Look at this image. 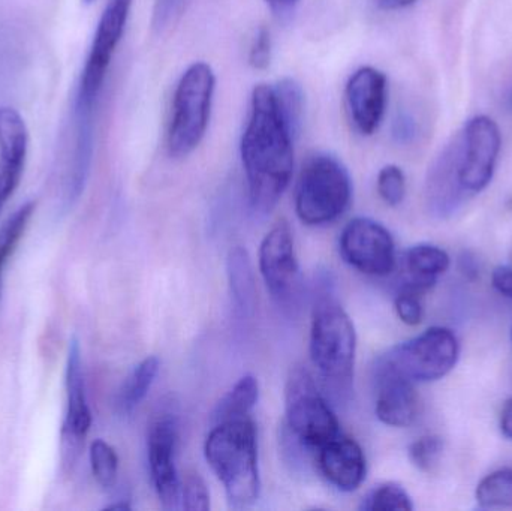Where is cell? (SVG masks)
<instances>
[{
  "mask_svg": "<svg viewBox=\"0 0 512 511\" xmlns=\"http://www.w3.org/2000/svg\"><path fill=\"white\" fill-rule=\"evenodd\" d=\"M294 140L280 116L271 84L255 86L240 156L248 180L249 203L258 215L270 213L291 182Z\"/></svg>",
  "mask_w": 512,
  "mask_h": 511,
  "instance_id": "cell-1",
  "label": "cell"
},
{
  "mask_svg": "<svg viewBox=\"0 0 512 511\" xmlns=\"http://www.w3.org/2000/svg\"><path fill=\"white\" fill-rule=\"evenodd\" d=\"M309 351L325 393L343 402L354 386L357 332L334 293L330 275L321 276L315 284Z\"/></svg>",
  "mask_w": 512,
  "mask_h": 511,
  "instance_id": "cell-2",
  "label": "cell"
},
{
  "mask_svg": "<svg viewBox=\"0 0 512 511\" xmlns=\"http://www.w3.org/2000/svg\"><path fill=\"white\" fill-rule=\"evenodd\" d=\"M204 455L234 509H246L258 501V440L251 417L215 423L207 435Z\"/></svg>",
  "mask_w": 512,
  "mask_h": 511,
  "instance_id": "cell-3",
  "label": "cell"
},
{
  "mask_svg": "<svg viewBox=\"0 0 512 511\" xmlns=\"http://www.w3.org/2000/svg\"><path fill=\"white\" fill-rule=\"evenodd\" d=\"M352 180L348 168L327 152L310 155L301 167L295 188V212L303 224H333L348 210Z\"/></svg>",
  "mask_w": 512,
  "mask_h": 511,
  "instance_id": "cell-4",
  "label": "cell"
},
{
  "mask_svg": "<svg viewBox=\"0 0 512 511\" xmlns=\"http://www.w3.org/2000/svg\"><path fill=\"white\" fill-rule=\"evenodd\" d=\"M215 90L216 75L209 63H192L183 72L174 90L167 131V150L171 158H186L206 137Z\"/></svg>",
  "mask_w": 512,
  "mask_h": 511,
  "instance_id": "cell-5",
  "label": "cell"
},
{
  "mask_svg": "<svg viewBox=\"0 0 512 511\" xmlns=\"http://www.w3.org/2000/svg\"><path fill=\"white\" fill-rule=\"evenodd\" d=\"M459 356L456 333L447 327H432L381 354L373 366V374L394 375L414 384L432 383L447 377Z\"/></svg>",
  "mask_w": 512,
  "mask_h": 511,
  "instance_id": "cell-6",
  "label": "cell"
},
{
  "mask_svg": "<svg viewBox=\"0 0 512 511\" xmlns=\"http://www.w3.org/2000/svg\"><path fill=\"white\" fill-rule=\"evenodd\" d=\"M285 416L283 428L310 452H316L342 432L333 408L306 366H294L289 372L285 386Z\"/></svg>",
  "mask_w": 512,
  "mask_h": 511,
  "instance_id": "cell-7",
  "label": "cell"
},
{
  "mask_svg": "<svg viewBox=\"0 0 512 511\" xmlns=\"http://www.w3.org/2000/svg\"><path fill=\"white\" fill-rule=\"evenodd\" d=\"M259 272L271 300L282 311L294 312L301 297V273L294 237L285 221L274 225L259 248Z\"/></svg>",
  "mask_w": 512,
  "mask_h": 511,
  "instance_id": "cell-8",
  "label": "cell"
},
{
  "mask_svg": "<svg viewBox=\"0 0 512 511\" xmlns=\"http://www.w3.org/2000/svg\"><path fill=\"white\" fill-rule=\"evenodd\" d=\"M131 8L132 0H108L107 6L99 18L92 47H90L83 74H81L77 99H75L77 104L95 107L102 84L107 77L111 59H113L117 45L125 33Z\"/></svg>",
  "mask_w": 512,
  "mask_h": 511,
  "instance_id": "cell-9",
  "label": "cell"
},
{
  "mask_svg": "<svg viewBox=\"0 0 512 511\" xmlns=\"http://www.w3.org/2000/svg\"><path fill=\"white\" fill-rule=\"evenodd\" d=\"M179 420L171 411H161L153 417L147 435V461L150 479L165 510L180 507L182 480L177 471Z\"/></svg>",
  "mask_w": 512,
  "mask_h": 511,
  "instance_id": "cell-10",
  "label": "cell"
},
{
  "mask_svg": "<svg viewBox=\"0 0 512 511\" xmlns=\"http://www.w3.org/2000/svg\"><path fill=\"white\" fill-rule=\"evenodd\" d=\"M340 255L346 264L369 276H388L396 269V245L390 231L370 218H355L343 228Z\"/></svg>",
  "mask_w": 512,
  "mask_h": 511,
  "instance_id": "cell-11",
  "label": "cell"
},
{
  "mask_svg": "<svg viewBox=\"0 0 512 511\" xmlns=\"http://www.w3.org/2000/svg\"><path fill=\"white\" fill-rule=\"evenodd\" d=\"M501 131L489 116H475L462 131V183L466 194H480L492 182L501 152Z\"/></svg>",
  "mask_w": 512,
  "mask_h": 511,
  "instance_id": "cell-12",
  "label": "cell"
},
{
  "mask_svg": "<svg viewBox=\"0 0 512 511\" xmlns=\"http://www.w3.org/2000/svg\"><path fill=\"white\" fill-rule=\"evenodd\" d=\"M466 195L462 183V132H459L430 164L424 200L433 218L448 219L460 209Z\"/></svg>",
  "mask_w": 512,
  "mask_h": 511,
  "instance_id": "cell-13",
  "label": "cell"
},
{
  "mask_svg": "<svg viewBox=\"0 0 512 511\" xmlns=\"http://www.w3.org/2000/svg\"><path fill=\"white\" fill-rule=\"evenodd\" d=\"M66 414L62 426V449L65 464H72L80 452L92 425L80 342L72 339L66 362Z\"/></svg>",
  "mask_w": 512,
  "mask_h": 511,
  "instance_id": "cell-14",
  "label": "cell"
},
{
  "mask_svg": "<svg viewBox=\"0 0 512 511\" xmlns=\"http://www.w3.org/2000/svg\"><path fill=\"white\" fill-rule=\"evenodd\" d=\"M346 108L355 131L370 137L378 131L388 99L387 75L373 66H363L349 77L345 87Z\"/></svg>",
  "mask_w": 512,
  "mask_h": 511,
  "instance_id": "cell-15",
  "label": "cell"
},
{
  "mask_svg": "<svg viewBox=\"0 0 512 511\" xmlns=\"http://www.w3.org/2000/svg\"><path fill=\"white\" fill-rule=\"evenodd\" d=\"M316 465L324 479L342 492L357 491L366 479L363 449L342 432L316 450Z\"/></svg>",
  "mask_w": 512,
  "mask_h": 511,
  "instance_id": "cell-16",
  "label": "cell"
},
{
  "mask_svg": "<svg viewBox=\"0 0 512 511\" xmlns=\"http://www.w3.org/2000/svg\"><path fill=\"white\" fill-rule=\"evenodd\" d=\"M27 146L29 132L23 117L12 108H0V209L20 183Z\"/></svg>",
  "mask_w": 512,
  "mask_h": 511,
  "instance_id": "cell-17",
  "label": "cell"
},
{
  "mask_svg": "<svg viewBox=\"0 0 512 511\" xmlns=\"http://www.w3.org/2000/svg\"><path fill=\"white\" fill-rule=\"evenodd\" d=\"M376 386L375 413L384 425L408 428L417 419L415 384L387 374H373Z\"/></svg>",
  "mask_w": 512,
  "mask_h": 511,
  "instance_id": "cell-18",
  "label": "cell"
},
{
  "mask_svg": "<svg viewBox=\"0 0 512 511\" xmlns=\"http://www.w3.org/2000/svg\"><path fill=\"white\" fill-rule=\"evenodd\" d=\"M450 255L439 246L420 243L403 255V276L399 291L423 294L435 287L438 278L450 269Z\"/></svg>",
  "mask_w": 512,
  "mask_h": 511,
  "instance_id": "cell-19",
  "label": "cell"
},
{
  "mask_svg": "<svg viewBox=\"0 0 512 511\" xmlns=\"http://www.w3.org/2000/svg\"><path fill=\"white\" fill-rule=\"evenodd\" d=\"M93 107L75 102V147L65 188V207L74 206L83 194L93 156Z\"/></svg>",
  "mask_w": 512,
  "mask_h": 511,
  "instance_id": "cell-20",
  "label": "cell"
},
{
  "mask_svg": "<svg viewBox=\"0 0 512 511\" xmlns=\"http://www.w3.org/2000/svg\"><path fill=\"white\" fill-rule=\"evenodd\" d=\"M227 275L234 314L239 317V320H251L256 308L254 267L248 251L242 246H236L228 254Z\"/></svg>",
  "mask_w": 512,
  "mask_h": 511,
  "instance_id": "cell-21",
  "label": "cell"
},
{
  "mask_svg": "<svg viewBox=\"0 0 512 511\" xmlns=\"http://www.w3.org/2000/svg\"><path fill=\"white\" fill-rule=\"evenodd\" d=\"M159 372V359L155 356L147 357L138 363L131 374L123 381L116 398L117 413L129 416L135 408L146 399L147 393L152 389Z\"/></svg>",
  "mask_w": 512,
  "mask_h": 511,
  "instance_id": "cell-22",
  "label": "cell"
},
{
  "mask_svg": "<svg viewBox=\"0 0 512 511\" xmlns=\"http://www.w3.org/2000/svg\"><path fill=\"white\" fill-rule=\"evenodd\" d=\"M259 398L258 380L254 375H245L237 381L236 386L219 402L212 414L213 425L225 420L249 417Z\"/></svg>",
  "mask_w": 512,
  "mask_h": 511,
  "instance_id": "cell-23",
  "label": "cell"
},
{
  "mask_svg": "<svg viewBox=\"0 0 512 511\" xmlns=\"http://www.w3.org/2000/svg\"><path fill=\"white\" fill-rule=\"evenodd\" d=\"M274 99L280 116L285 120L286 126L295 138L298 137L303 125L304 92L301 84L291 77L282 78L273 84Z\"/></svg>",
  "mask_w": 512,
  "mask_h": 511,
  "instance_id": "cell-24",
  "label": "cell"
},
{
  "mask_svg": "<svg viewBox=\"0 0 512 511\" xmlns=\"http://www.w3.org/2000/svg\"><path fill=\"white\" fill-rule=\"evenodd\" d=\"M475 498L484 509L512 507V467L499 468L484 477L477 486Z\"/></svg>",
  "mask_w": 512,
  "mask_h": 511,
  "instance_id": "cell-25",
  "label": "cell"
},
{
  "mask_svg": "<svg viewBox=\"0 0 512 511\" xmlns=\"http://www.w3.org/2000/svg\"><path fill=\"white\" fill-rule=\"evenodd\" d=\"M33 212H35V204H23L20 209L12 213V216H9L8 221L0 228V287H2L3 269L8 263V258L14 254L15 248L20 243Z\"/></svg>",
  "mask_w": 512,
  "mask_h": 511,
  "instance_id": "cell-26",
  "label": "cell"
},
{
  "mask_svg": "<svg viewBox=\"0 0 512 511\" xmlns=\"http://www.w3.org/2000/svg\"><path fill=\"white\" fill-rule=\"evenodd\" d=\"M360 510L366 511H411L414 510L411 497L405 488L397 483H384L367 494Z\"/></svg>",
  "mask_w": 512,
  "mask_h": 511,
  "instance_id": "cell-27",
  "label": "cell"
},
{
  "mask_svg": "<svg viewBox=\"0 0 512 511\" xmlns=\"http://www.w3.org/2000/svg\"><path fill=\"white\" fill-rule=\"evenodd\" d=\"M90 465L96 482L101 488L111 489L117 482L119 458L116 450L104 440L93 441L90 446Z\"/></svg>",
  "mask_w": 512,
  "mask_h": 511,
  "instance_id": "cell-28",
  "label": "cell"
},
{
  "mask_svg": "<svg viewBox=\"0 0 512 511\" xmlns=\"http://www.w3.org/2000/svg\"><path fill=\"white\" fill-rule=\"evenodd\" d=\"M444 453V441L441 437L429 435L420 438L409 446L408 456L411 464L421 473H433Z\"/></svg>",
  "mask_w": 512,
  "mask_h": 511,
  "instance_id": "cell-29",
  "label": "cell"
},
{
  "mask_svg": "<svg viewBox=\"0 0 512 511\" xmlns=\"http://www.w3.org/2000/svg\"><path fill=\"white\" fill-rule=\"evenodd\" d=\"M379 197L387 206L396 207L403 203L406 197V177L402 168L397 165H385L378 174Z\"/></svg>",
  "mask_w": 512,
  "mask_h": 511,
  "instance_id": "cell-30",
  "label": "cell"
},
{
  "mask_svg": "<svg viewBox=\"0 0 512 511\" xmlns=\"http://www.w3.org/2000/svg\"><path fill=\"white\" fill-rule=\"evenodd\" d=\"M180 507L188 511L210 510V492L201 474L191 471L182 482Z\"/></svg>",
  "mask_w": 512,
  "mask_h": 511,
  "instance_id": "cell-31",
  "label": "cell"
},
{
  "mask_svg": "<svg viewBox=\"0 0 512 511\" xmlns=\"http://www.w3.org/2000/svg\"><path fill=\"white\" fill-rule=\"evenodd\" d=\"M394 309H396L397 317L406 326H418L423 321L424 309L421 305L420 294L399 291L394 299Z\"/></svg>",
  "mask_w": 512,
  "mask_h": 511,
  "instance_id": "cell-32",
  "label": "cell"
},
{
  "mask_svg": "<svg viewBox=\"0 0 512 511\" xmlns=\"http://www.w3.org/2000/svg\"><path fill=\"white\" fill-rule=\"evenodd\" d=\"M271 56H273V42H271L270 30L267 27H259L249 50V65L255 71H265L270 66Z\"/></svg>",
  "mask_w": 512,
  "mask_h": 511,
  "instance_id": "cell-33",
  "label": "cell"
},
{
  "mask_svg": "<svg viewBox=\"0 0 512 511\" xmlns=\"http://www.w3.org/2000/svg\"><path fill=\"white\" fill-rule=\"evenodd\" d=\"M393 138L399 144H409L417 137V122L409 113H399L393 122Z\"/></svg>",
  "mask_w": 512,
  "mask_h": 511,
  "instance_id": "cell-34",
  "label": "cell"
},
{
  "mask_svg": "<svg viewBox=\"0 0 512 511\" xmlns=\"http://www.w3.org/2000/svg\"><path fill=\"white\" fill-rule=\"evenodd\" d=\"M183 0H156L155 11H153V27L161 32L176 12L182 8Z\"/></svg>",
  "mask_w": 512,
  "mask_h": 511,
  "instance_id": "cell-35",
  "label": "cell"
},
{
  "mask_svg": "<svg viewBox=\"0 0 512 511\" xmlns=\"http://www.w3.org/2000/svg\"><path fill=\"white\" fill-rule=\"evenodd\" d=\"M492 284L493 288H495L501 296L512 299V267H496V269L493 270Z\"/></svg>",
  "mask_w": 512,
  "mask_h": 511,
  "instance_id": "cell-36",
  "label": "cell"
},
{
  "mask_svg": "<svg viewBox=\"0 0 512 511\" xmlns=\"http://www.w3.org/2000/svg\"><path fill=\"white\" fill-rule=\"evenodd\" d=\"M501 426L502 435H504L507 440L512 441V398L508 399L505 402L504 408H502L501 413Z\"/></svg>",
  "mask_w": 512,
  "mask_h": 511,
  "instance_id": "cell-37",
  "label": "cell"
},
{
  "mask_svg": "<svg viewBox=\"0 0 512 511\" xmlns=\"http://www.w3.org/2000/svg\"><path fill=\"white\" fill-rule=\"evenodd\" d=\"M300 0H265L271 11L277 15L289 14Z\"/></svg>",
  "mask_w": 512,
  "mask_h": 511,
  "instance_id": "cell-38",
  "label": "cell"
},
{
  "mask_svg": "<svg viewBox=\"0 0 512 511\" xmlns=\"http://www.w3.org/2000/svg\"><path fill=\"white\" fill-rule=\"evenodd\" d=\"M415 2L417 0H378V5L385 11H397V9L408 8Z\"/></svg>",
  "mask_w": 512,
  "mask_h": 511,
  "instance_id": "cell-39",
  "label": "cell"
},
{
  "mask_svg": "<svg viewBox=\"0 0 512 511\" xmlns=\"http://www.w3.org/2000/svg\"><path fill=\"white\" fill-rule=\"evenodd\" d=\"M131 509H132L131 501H129L128 498H120V500L116 501V503L110 504V506L105 507V510L128 511Z\"/></svg>",
  "mask_w": 512,
  "mask_h": 511,
  "instance_id": "cell-40",
  "label": "cell"
},
{
  "mask_svg": "<svg viewBox=\"0 0 512 511\" xmlns=\"http://www.w3.org/2000/svg\"><path fill=\"white\" fill-rule=\"evenodd\" d=\"M86 2H89V3H90V2H93V0H86Z\"/></svg>",
  "mask_w": 512,
  "mask_h": 511,
  "instance_id": "cell-41",
  "label": "cell"
},
{
  "mask_svg": "<svg viewBox=\"0 0 512 511\" xmlns=\"http://www.w3.org/2000/svg\"><path fill=\"white\" fill-rule=\"evenodd\" d=\"M511 339H512V329H511Z\"/></svg>",
  "mask_w": 512,
  "mask_h": 511,
  "instance_id": "cell-42",
  "label": "cell"
}]
</instances>
